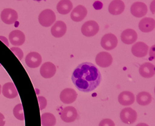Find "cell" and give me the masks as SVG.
Masks as SVG:
<instances>
[{
  "mask_svg": "<svg viewBox=\"0 0 155 126\" xmlns=\"http://www.w3.org/2000/svg\"><path fill=\"white\" fill-rule=\"evenodd\" d=\"M101 74L96 65L90 62H84L78 65L72 73V80L82 92L93 91L100 85Z\"/></svg>",
  "mask_w": 155,
  "mask_h": 126,
  "instance_id": "6da1fadb",
  "label": "cell"
},
{
  "mask_svg": "<svg viewBox=\"0 0 155 126\" xmlns=\"http://www.w3.org/2000/svg\"><path fill=\"white\" fill-rule=\"evenodd\" d=\"M56 16L55 12L51 9H45L38 16V21L43 27H50L55 22Z\"/></svg>",
  "mask_w": 155,
  "mask_h": 126,
  "instance_id": "7a4b0ae2",
  "label": "cell"
},
{
  "mask_svg": "<svg viewBox=\"0 0 155 126\" xmlns=\"http://www.w3.org/2000/svg\"><path fill=\"white\" fill-rule=\"evenodd\" d=\"M81 33L86 37H93L99 31V25L94 20H89L82 25Z\"/></svg>",
  "mask_w": 155,
  "mask_h": 126,
  "instance_id": "3957f363",
  "label": "cell"
},
{
  "mask_svg": "<svg viewBox=\"0 0 155 126\" xmlns=\"http://www.w3.org/2000/svg\"><path fill=\"white\" fill-rule=\"evenodd\" d=\"M101 45L104 49L110 51L117 47L118 38L116 35L112 33H108L102 37L101 40Z\"/></svg>",
  "mask_w": 155,
  "mask_h": 126,
  "instance_id": "277c9868",
  "label": "cell"
},
{
  "mask_svg": "<svg viewBox=\"0 0 155 126\" xmlns=\"http://www.w3.org/2000/svg\"><path fill=\"white\" fill-rule=\"evenodd\" d=\"M120 118L123 123L130 125L136 121L137 114L134 109L130 108V107H127L120 111Z\"/></svg>",
  "mask_w": 155,
  "mask_h": 126,
  "instance_id": "5b68a950",
  "label": "cell"
},
{
  "mask_svg": "<svg viewBox=\"0 0 155 126\" xmlns=\"http://www.w3.org/2000/svg\"><path fill=\"white\" fill-rule=\"evenodd\" d=\"M78 117L77 109L73 106H67L60 112V118L65 123H72Z\"/></svg>",
  "mask_w": 155,
  "mask_h": 126,
  "instance_id": "8992f818",
  "label": "cell"
},
{
  "mask_svg": "<svg viewBox=\"0 0 155 126\" xmlns=\"http://www.w3.org/2000/svg\"><path fill=\"white\" fill-rule=\"evenodd\" d=\"M1 19L7 25L14 24L18 20V14L12 9H5L1 13Z\"/></svg>",
  "mask_w": 155,
  "mask_h": 126,
  "instance_id": "52a82bcc",
  "label": "cell"
},
{
  "mask_svg": "<svg viewBox=\"0 0 155 126\" xmlns=\"http://www.w3.org/2000/svg\"><path fill=\"white\" fill-rule=\"evenodd\" d=\"M60 98L61 102L64 104H72L77 99V93L72 88H66L61 92Z\"/></svg>",
  "mask_w": 155,
  "mask_h": 126,
  "instance_id": "ba28073f",
  "label": "cell"
},
{
  "mask_svg": "<svg viewBox=\"0 0 155 126\" xmlns=\"http://www.w3.org/2000/svg\"><path fill=\"white\" fill-rule=\"evenodd\" d=\"M113 63V57L110 54L106 52H101L96 56V64L101 68L109 67Z\"/></svg>",
  "mask_w": 155,
  "mask_h": 126,
  "instance_id": "9c48e42d",
  "label": "cell"
},
{
  "mask_svg": "<svg viewBox=\"0 0 155 126\" xmlns=\"http://www.w3.org/2000/svg\"><path fill=\"white\" fill-rule=\"evenodd\" d=\"M132 15L136 18H142L147 13V7L144 2H136L132 5L130 7Z\"/></svg>",
  "mask_w": 155,
  "mask_h": 126,
  "instance_id": "30bf717a",
  "label": "cell"
},
{
  "mask_svg": "<svg viewBox=\"0 0 155 126\" xmlns=\"http://www.w3.org/2000/svg\"><path fill=\"white\" fill-rule=\"evenodd\" d=\"M131 52L136 57L142 58L147 55L149 52L148 45L142 42H138L132 47Z\"/></svg>",
  "mask_w": 155,
  "mask_h": 126,
  "instance_id": "8fae6325",
  "label": "cell"
},
{
  "mask_svg": "<svg viewBox=\"0 0 155 126\" xmlns=\"http://www.w3.org/2000/svg\"><path fill=\"white\" fill-rule=\"evenodd\" d=\"M26 64L29 68H35L41 66L42 63L41 55L38 52H32L26 56Z\"/></svg>",
  "mask_w": 155,
  "mask_h": 126,
  "instance_id": "7c38bea8",
  "label": "cell"
},
{
  "mask_svg": "<svg viewBox=\"0 0 155 126\" xmlns=\"http://www.w3.org/2000/svg\"><path fill=\"white\" fill-rule=\"evenodd\" d=\"M9 39L12 45L18 47V46H21L25 43L26 36L22 31L15 30L9 33Z\"/></svg>",
  "mask_w": 155,
  "mask_h": 126,
  "instance_id": "4fadbf2b",
  "label": "cell"
},
{
  "mask_svg": "<svg viewBox=\"0 0 155 126\" xmlns=\"http://www.w3.org/2000/svg\"><path fill=\"white\" fill-rule=\"evenodd\" d=\"M55 65L52 62H45L42 65L40 69V73L44 78H50L53 77L56 73Z\"/></svg>",
  "mask_w": 155,
  "mask_h": 126,
  "instance_id": "5bb4252c",
  "label": "cell"
},
{
  "mask_svg": "<svg viewBox=\"0 0 155 126\" xmlns=\"http://www.w3.org/2000/svg\"><path fill=\"white\" fill-rule=\"evenodd\" d=\"M87 15V9L84 6L78 5L72 10L71 13V18L73 21L80 22L84 19Z\"/></svg>",
  "mask_w": 155,
  "mask_h": 126,
  "instance_id": "9a60e30c",
  "label": "cell"
},
{
  "mask_svg": "<svg viewBox=\"0 0 155 126\" xmlns=\"http://www.w3.org/2000/svg\"><path fill=\"white\" fill-rule=\"evenodd\" d=\"M120 37L123 43L126 44V45H132L137 41L138 36L135 30L129 28L123 31Z\"/></svg>",
  "mask_w": 155,
  "mask_h": 126,
  "instance_id": "2e32d148",
  "label": "cell"
},
{
  "mask_svg": "<svg viewBox=\"0 0 155 126\" xmlns=\"http://www.w3.org/2000/svg\"><path fill=\"white\" fill-rule=\"evenodd\" d=\"M50 30H51V34L53 35V36L57 37V38L62 37L65 35L67 32V26L65 23L62 21V20L56 21L53 25Z\"/></svg>",
  "mask_w": 155,
  "mask_h": 126,
  "instance_id": "e0dca14e",
  "label": "cell"
},
{
  "mask_svg": "<svg viewBox=\"0 0 155 126\" xmlns=\"http://www.w3.org/2000/svg\"><path fill=\"white\" fill-rule=\"evenodd\" d=\"M139 73L141 76L145 78H150L154 75L155 67L152 63L147 62L140 66Z\"/></svg>",
  "mask_w": 155,
  "mask_h": 126,
  "instance_id": "ac0fdd59",
  "label": "cell"
},
{
  "mask_svg": "<svg viewBox=\"0 0 155 126\" xmlns=\"http://www.w3.org/2000/svg\"><path fill=\"white\" fill-rule=\"evenodd\" d=\"M125 4L121 0L112 1L108 7V11L110 14L114 16L120 15L124 11Z\"/></svg>",
  "mask_w": 155,
  "mask_h": 126,
  "instance_id": "d6986e66",
  "label": "cell"
},
{
  "mask_svg": "<svg viewBox=\"0 0 155 126\" xmlns=\"http://www.w3.org/2000/svg\"><path fill=\"white\" fill-rule=\"evenodd\" d=\"M155 21L152 18H143L139 23L140 30L143 33H150L154 29Z\"/></svg>",
  "mask_w": 155,
  "mask_h": 126,
  "instance_id": "ffe728a7",
  "label": "cell"
},
{
  "mask_svg": "<svg viewBox=\"0 0 155 126\" xmlns=\"http://www.w3.org/2000/svg\"><path fill=\"white\" fill-rule=\"evenodd\" d=\"M118 102L123 106H130L135 102V95L129 91L121 92L118 95Z\"/></svg>",
  "mask_w": 155,
  "mask_h": 126,
  "instance_id": "44dd1931",
  "label": "cell"
},
{
  "mask_svg": "<svg viewBox=\"0 0 155 126\" xmlns=\"http://www.w3.org/2000/svg\"><path fill=\"white\" fill-rule=\"evenodd\" d=\"M2 94L8 99H14L17 96L18 92L13 83H5L2 87Z\"/></svg>",
  "mask_w": 155,
  "mask_h": 126,
  "instance_id": "7402d4cb",
  "label": "cell"
},
{
  "mask_svg": "<svg viewBox=\"0 0 155 126\" xmlns=\"http://www.w3.org/2000/svg\"><path fill=\"white\" fill-rule=\"evenodd\" d=\"M73 5L70 0H62L57 5V11L58 13L62 15L68 14L72 10Z\"/></svg>",
  "mask_w": 155,
  "mask_h": 126,
  "instance_id": "603a6c76",
  "label": "cell"
},
{
  "mask_svg": "<svg viewBox=\"0 0 155 126\" xmlns=\"http://www.w3.org/2000/svg\"><path fill=\"white\" fill-rule=\"evenodd\" d=\"M136 99L138 104L141 106H147L152 102V96L149 92H142L137 94Z\"/></svg>",
  "mask_w": 155,
  "mask_h": 126,
  "instance_id": "cb8c5ba5",
  "label": "cell"
},
{
  "mask_svg": "<svg viewBox=\"0 0 155 126\" xmlns=\"http://www.w3.org/2000/svg\"><path fill=\"white\" fill-rule=\"evenodd\" d=\"M41 123L43 126H55L56 118L51 113H44L41 115Z\"/></svg>",
  "mask_w": 155,
  "mask_h": 126,
  "instance_id": "d4e9b609",
  "label": "cell"
},
{
  "mask_svg": "<svg viewBox=\"0 0 155 126\" xmlns=\"http://www.w3.org/2000/svg\"><path fill=\"white\" fill-rule=\"evenodd\" d=\"M13 113L16 118L19 120V121H24L25 120L24 109H23V106L21 104L16 105L13 109Z\"/></svg>",
  "mask_w": 155,
  "mask_h": 126,
  "instance_id": "484cf974",
  "label": "cell"
},
{
  "mask_svg": "<svg viewBox=\"0 0 155 126\" xmlns=\"http://www.w3.org/2000/svg\"><path fill=\"white\" fill-rule=\"evenodd\" d=\"M11 51L15 54V56L17 57L20 61L22 60V58H24V52L20 48L18 47H12L10 48Z\"/></svg>",
  "mask_w": 155,
  "mask_h": 126,
  "instance_id": "4316f807",
  "label": "cell"
},
{
  "mask_svg": "<svg viewBox=\"0 0 155 126\" xmlns=\"http://www.w3.org/2000/svg\"><path fill=\"white\" fill-rule=\"evenodd\" d=\"M38 101L39 103L40 109H41V110H43V109L46 107V106H47V99H46L44 96H38Z\"/></svg>",
  "mask_w": 155,
  "mask_h": 126,
  "instance_id": "83f0119b",
  "label": "cell"
},
{
  "mask_svg": "<svg viewBox=\"0 0 155 126\" xmlns=\"http://www.w3.org/2000/svg\"><path fill=\"white\" fill-rule=\"evenodd\" d=\"M98 126H116V125H115V123L111 119L105 118L103 119L102 121L100 122L99 125Z\"/></svg>",
  "mask_w": 155,
  "mask_h": 126,
  "instance_id": "f1b7e54d",
  "label": "cell"
},
{
  "mask_svg": "<svg viewBox=\"0 0 155 126\" xmlns=\"http://www.w3.org/2000/svg\"><path fill=\"white\" fill-rule=\"evenodd\" d=\"M5 115H4L2 113H0V126H5Z\"/></svg>",
  "mask_w": 155,
  "mask_h": 126,
  "instance_id": "f546056e",
  "label": "cell"
},
{
  "mask_svg": "<svg viewBox=\"0 0 155 126\" xmlns=\"http://www.w3.org/2000/svg\"><path fill=\"white\" fill-rule=\"evenodd\" d=\"M0 40H2V42H3V43H5V45L7 46V47H9V41H8V39H7V37H4V36H0Z\"/></svg>",
  "mask_w": 155,
  "mask_h": 126,
  "instance_id": "4dcf8cb0",
  "label": "cell"
},
{
  "mask_svg": "<svg viewBox=\"0 0 155 126\" xmlns=\"http://www.w3.org/2000/svg\"><path fill=\"white\" fill-rule=\"evenodd\" d=\"M136 126H149V125H147V124H146V123H138Z\"/></svg>",
  "mask_w": 155,
  "mask_h": 126,
  "instance_id": "1f68e13d",
  "label": "cell"
},
{
  "mask_svg": "<svg viewBox=\"0 0 155 126\" xmlns=\"http://www.w3.org/2000/svg\"><path fill=\"white\" fill-rule=\"evenodd\" d=\"M1 92H2V86L0 85V94H1Z\"/></svg>",
  "mask_w": 155,
  "mask_h": 126,
  "instance_id": "d6a6232c",
  "label": "cell"
},
{
  "mask_svg": "<svg viewBox=\"0 0 155 126\" xmlns=\"http://www.w3.org/2000/svg\"><path fill=\"white\" fill-rule=\"evenodd\" d=\"M0 66H1V64H0Z\"/></svg>",
  "mask_w": 155,
  "mask_h": 126,
  "instance_id": "836d02e7",
  "label": "cell"
}]
</instances>
